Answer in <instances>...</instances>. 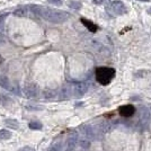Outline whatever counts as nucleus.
Masks as SVG:
<instances>
[{"mask_svg": "<svg viewBox=\"0 0 151 151\" xmlns=\"http://www.w3.org/2000/svg\"><path fill=\"white\" fill-rule=\"evenodd\" d=\"M81 23H82V24H83L85 26H86L87 28H88V31L93 32V33H95V32H97V29H98V26L96 25V24H94L93 22H90V20H88V19L81 18Z\"/></svg>", "mask_w": 151, "mask_h": 151, "instance_id": "8", "label": "nucleus"}, {"mask_svg": "<svg viewBox=\"0 0 151 151\" xmlns=\"http://www.w3.org/2000/svg\"><path fill=\"white\" fill-rule=\"evenodd\" d=\"M72 96L75 97H81L88 91V83L87 82H78L71 86Z\"/></svg>", "mask_w": 151, "mask_h": 151, "instance_id": "4", "label": "nucleus"}, {"mask_svg": "<svg viewBox=\"0 0 151 151\" xmlns=\"http://www.w3.org/2000/svg\"><path fill=\"white\" fill-rule=\"evenodd\" d=\"M5 123H6V125L8 127H10V129H13V130H16V129H18V121L16 120H13V119H7L5 121Z\"/></svg>", "mask_w": 151, "mask_h": 151, "instance_id": "11", "label": "nucleus"}, {"mask_svg": "<svg viewBox=\"0 0 151 151\" xmlns=\"http://www.w3.org/2000/svg\"><path fill=\"white\" fill-rule=\"evenodd\" d=\"M109 2V0H94L95 5H106Z\"/></svg>", "mask_w": 151, "mask_h": 151, "instance_id": "18", "label": "nucleus"}, {"mask_svg": "<svg viewBox=\"0 0 151 151\" xmlns=\"http://www.w3.org/2000/svg\"><path fill=\"white\" fill-rule=\"evenodd\" d=\"M0 86L5 87L6 89H9V90H13V89L10 88L9 81H8V79H7L6 77H1V78H0Z\"/></svg>", "mask_w": 151, "mask_h": 151, "instance_id": "14", "label": "nucleus"}, {"mask_svg": "<svg viewBox=\"0 0 151 151\" xmlns=\"http://www.w3.org/2000/svg\"><path fill=\"white\" fill-rule=\"evenodd\" d=\"M2 61H4V60H2V58H1V55H0V64L2 63Z\"/></svg>", "mask_w": 151, "mask_h": 151, "instance_id": "21", "label": "nucleus"}, {"mask_svg": "<svg viewBox=\"0 0 151 151\" xmlns=\"http://www.w3.org/2000/svg\"><path fill=\"white\" fill-rule=\"evenodd\" d=\"M62 150V145L61 143H55V145H53L51 148L47 149V151H61Z\"/></svg>", "mask_w": 151, "mask_h": 151, "instance_id": "16", "label": "nucleus"}, {"mask_svg": "<svg viewBox=\"0 0 151 151\" xmlns=\"http://www.w3.org/2000/svg\"><path fill=\"white\" fill-rule=\"evenodd\" d=\"M29 12H31V8L29 7H19L17 9L14 10V15L15 16H18V17H27L29 15Z\"/></svg>", "mask_w": 151, "mask_h": 151, "instance_id": "7", "label": "nucleus"}, {"mask_svg": "<svg viewBox=\"0 0 151 151\" xmlns=\"http://www.w3.org/2000/svg\"><path fill=\"white\" fill-rule=\"evenodd\" d=\"M12 138V132H9L8 130H0V140L5 141Z\"/></svg>", "mask_w": 151, "mask_h": 151, "instance_id": "13", "label": "nucleus"}, {"mask_svg": "<svg viewBox=\"0 0 151 151\" xmlns=\"http://www.w3.org/2000/svg\"><path fill=\"white\" fill-rule=\"evenodd\" d=\"M140 1H148V0H140Z\"/></svg>", "mask_w": 151, "mask_h": 151, "instance_id": "22", "label": "nucleus"}, {"mask_svg": "<svg viewBox=\"0 0 151 151\" xmlns=\"http://www.w3.org/2000/svg\"><path fill=\"white\" fill-rule=\"evenodd\" d=\"M148 121H149V112H148V109L145 108L143 109V112L141 114V116H140V123H142V124H147L148 123Z\"/></svg>", "mask_w": 151, "mask_h": 151, "instance_id": "12", "label": "nucleus"}, {"mask_svg": "<svg viewBox=\"0 0 151 151\" xmlns=\"http://www.w3.org/2000/svg\"><path fill=\"white\" fill-rule=\"evenodd\" d=\"M19 151H35L33 148H31V147H24L23 149H20Z\"/></svg>", "mask_w": 151, "mask_h": 151, "instance_id": "19", "label": "nucleus"}, {"mask_svg": "<svg viewBox=\"0 0 151 151\" xmlns=\"http://www.w3.org/2000/svg\"><path fill=\"white\" fill-rule=\"evenodd\" d=\"M148 14H149V15H151V8H149V9H148Z\"/></svg>", "mask_w": 151, "mask_h": 151, "instance_id": "20", "label": "nucleus"}, {"mask_svg": "<svg viewBox=\"0 0 151 151\" xmlns=\"http://www.w3.org/2000/svg\"><path fill=\"white\" fill-rule=\"evenodd\" d=\"M68 6L73 10H80L81 9V2L78 0H68Z\"/></svg>", "mask_w": 151, "mask_h": 151, "instance_id": "10", "label": "nucleus"}, {"mask_svg": "<svg viewBox=\"0 0 151 151\" xmlns=\"http://www.w3.org/2000/svg\"><path fill=\"white\" fill-rule=\"evenodd\" d=\"M96 80L103 86H106L115 77V69L111 67H98L95 70Z\"/></svg>", "mask_w": 151, "mask_h": 151, "instance_id": "2", "label": "nucleus"}, {"mask_svg": "<svg viewBox=\"0 0 151 151\" xmlns=\"http://www.w3.org/2000/svg\"><path fill=\"white\" fill-rule=\"evenodd\" d=\"M49 4H52V5H55V6H61L63 4V0H46Z\"/></svg>", "mask_w": 151, "mask_h": 151, "instance_id": "17", "label": "nucleus"}, {"mask_svg": "<svg viewBox=\"0 0 151 151\" xmlns=\"http://www.w3.org/2000/svg\"><path fill=\"white\" fill-rule=\"evenodd\" d=\"M13 103L14 101L10 97H8L6 95H0V104H1L2 106L8 107L9 105H13Z\"/></svg>", "mask_w": 151, "mask_h": 151, "instance_id": "9", "label": "nucleus"}, {"mask_svg": "<svg viewBox=\"0 0 151 151\" xmlns=\"http://www.w3.org/2000/svg\"><path fill=\"white\" fill-rule=\"evenodd\" d=\"M119 113L123 117H131L135 113V107L133 105H130V104L129 105H123L119 108Z\"/></svg>", "mask_w": 151, "mask_h": 151, "instance_id": "6", "label": "nucleus"}, {"mask_svg": "<svg viewBox=\"0 0 151 151\" xmlns=\"http://www.w3.org/2000/svg\"><path fill=\"white\" fill-rule=\"evenodd\" d=\"M29 8H31L32 13L36 14L40 17H42L43 19L50 22V23H53V24H62L70 17L68 13H65L63 10H58L54 8H50V7L32 5L29 6Z\"/></svg>", "mask_w": 151, "mask_h": 151, "instance_id": "1", "label": "nucleus"}, {"mask_svg": "<svg viewBox=\"0 0 151 151\" xmlns=\"http://www.w3.org/2000/svg\"><path fill=\"white\" fill-rule=\"evenodd\" d=\"M28 125H29V127H31L32 130H41L43 127L41 122H31Z\"/></svg>", "mask_w": 151, "mask_h": 151, "instance_id": "15", "label": "nucleus"}, {"mask_svg": "<svg viewBox=\"0 0 151 151\" xmlns=\"http://www.w3.org/2000/svg\"><path fill=\"white\" fill-rule=\"evenodd\" d=\"M23 91H24V95L27 98H34L38 94L37 86L35 83H26L24 88H23Z\"/></svg>", "mask_w": 151, "mask_h": 151, "instance_id": "5", "label": "nucleus"}, {"mask_svg": "<svg viewBox=\"0 0 151 151\" xmlns=\"http://www.w3.org/2000/svg\"><path fill=\"white\" fill-rule=\"evenodd\" d=\"M108 10L111 13H113L114 15H123V14H125L127 12L125 5L122 1H120V0H114V1H112L109 4V6H108Z\"/></svg>", "mask_w": 151, "mask_h": 151, "instance_id": "3", "label": "nucleus"}]
</instances>
